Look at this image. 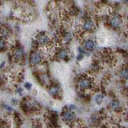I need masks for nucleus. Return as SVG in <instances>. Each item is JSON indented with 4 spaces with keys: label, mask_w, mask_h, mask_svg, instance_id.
I'll return each mask as SVG.
<instances>
[{
    "label": "nucleus",
    "mask_w": 128,
    "mask_h": 128,
    "mask_svg": "<svg viewBox=\"0 0 128 128\" xmlns=\"http://www.w3.org/2000/svg\"><path fill=\"white\" fill-rule=\"evenodd\" d=\"M24 88L28 90H31L32 88V84L29 82L25 83V84H24Z\"/></svg>",
    "instance_id": "obj_17"
},
{
    "label": "nucleus",
    "mask_w": 128,
    "mask_h": 128,
    "mask_svg": "<svg viewBox=\"0 0 128 128\" xmlns=\"http://www.w3.org/2000/svg\"><path fill=\"white\" fill-rule=\"evenodd\" d=\"M42 61H43V57H42V54L39 53L34 52L30 55V64H32V65H33V66L38 65L42 63Z\"/></svg>",
    "instance_id": "obj_4"
},
{
    "label": "nucleus",
    "mask_w": 128,
    "mask_h": 128,
    "mask_svg": "<svg viewBox=\"0 0 128 128\" xmlns=\"http://www.w3.org/2000/svg\"><path fill=\"white\" fill-rule=\"evenodd\" d=\"M72 38V36L70 33H65V34L64 35V40L65 42H70Z\"/></svg>",
    "instance_id": "obj_16"
},
{
    "label": "nucleus",
    "mask_w": 128,
    "mask_h": 128,
    "mask_svg": "<svg viewBox=\"0 0 128 128\" xmlns=\"http://www.w3.org/2000/svg\"><path fill=\"white\" fill-rule=\"evenodd\" d=\"M5 62H3L1 64H0V69H2L5 66Z\"/></svg>",
    "instance_id": "obj_21"
},
{
    "label": "nucleus",
    "mask_w": 128,
    "mask_h": 128,
    "mask_svg": "<svg viewBox=\"0 0 128 128\" xmlns=\"http://www.w3.org/2000/svg\"><path fill=\"white\" fill-rule=\"evenodd\" d=\"M83 46L85 50L88 51H94L96 48V44L94 40L92 39H87L83 43Z\"/></svg>",
    "instance_id": "obj_7"
},
{
    "label": "nucleus",
    "mask_w": 128,
    "mask_h": 128,
    "mask_svg": "<svg viewBox=\"0 0 128 128\" xmlns=\"http://www.w3.org/2000/svg\"><path fill=\"white\" fill-rule=\"evenodd\" d=\"M75 117H76L75 113L72 111H69V110L64 112L62 114V118L64 120L67 122H72L75 119Z\"/></svg>",
    "instance_id": "obj_6"
},
{
    "label": "nucleus",
    "mask_w": 128,
    "mask_h": 128,
    "mask_svg": "<svg viewBox=\"0 0 128 128\" xmlns=\"http://www.w3.org/2000/svg\"><path fill=\"white\" fill-rule=\"evenodd\" d=\"M110 107L112 108V110L115 111H118L120 109V102L118 100H113L110 102Z\"/></svg>",
    "instance_id": "obj_11"
},
{
    "label": "nucleus",
    "mask_w": 128,
    "mask_h": 128,
    "mask_svg": "<svg viewBox=\"0 0 128 128\" xmlns=\"http://www.w3.org/2000/svg\"><path fill=\"white\" fill-rule=\"evenodd\" d=\"M119 76L124 80L128 79V67H124L120 70Z\"/></svg>",
    "instance_id": "obj_12"
},
{
    "label": "nucleus",
    "mask_w": 128,
    "mask_h": 128,
    "mask_svg": "<svg viewBox=\"0 0 128 128\" xmlns=\"http://www.w3.org/2000/svg\"><path fill=\"white\" fill-rule=\"evenodd\" d=\"M81 28L85 32H91L95 28V23L92 19H87L83 22Z\"/></svg>",
    "instance_id": "obj_5"
},
{
    "label": "nucleus",
    "mask_w": 128,
    "mask_h": 128,
    "mask_svg": "<svg viewBox=\"0 0 128 128\" xmlns=\"http://www.w3.org/2000/svg\"><path fill=\"white\" fill-rule=\"evenodd\" d=\"M17 92H18V94H19L20 96H22V89H21V88H19V89H18V90H17Z\"/></svg>",
    "instance_id": "obj_22"
},
{
    "label": "nucleus",
    "mask_w": 128,
    "mask_h": 128,
    "mask_svg": "<svg viewBox=\"0 0 128 128\" xmlns=\"http://www.w3.org/2000/svg\"><path fill=\"white\" fill-rule=\"evenodd\" d=\"M3 107H4V108L6 110H7L8 112H12L14 111V109L11 107V106H8V105H6V104H4V106H3Z\"/></svg>",
    "instance_id": "obj_18"
},
{
    "label": "nucleus",
    "mask_w": 128,
    "mask_h": 128,
    "mask_svg": "<svg viewBox=\"0 0 128 128\" xmlns=\"http://www.w3.org/2000/svg\"></svg>",
    "instance_id": "obj_24"
},
{
    "label": "nucleus",
    "mask_w": 128,
    "mask_h": 128,
    "mask_svg": "<svg viewBox=\"0 0 128 128\" xmlns=\"http://www.w3.org/2000/svg\"><path fill=\"white\" fill-rule=\"evenodd\" d=\"M110 25L113 29H118L122 24V17L118 14H115L110 19Z\"/></svg>",
    "instance_id": "obj_3"
},
{
    "label": "nucleus",
    "mask_w": 128,
    "mask_h": 128,
    "mask_svg": "<svg viewBox=\"0 0 128 128\" xmlns=\"http://www.w3.org/2000/svg\"><path fill=\"white\" fill-rule=\"evenodd\" d=\"M51 40L50 37L46 33H40L38 35L37 37V42L38 43V45L42 47L49 46L51 44Z\"/></svg>",
    "instance_id": "obj_1"
},
{
    "label": "nucleus",
    "mask_w": 128,
    "mask_h": 128,
    "mask_svg": "<svg viewBox=\"0 0 128 128\" xmlns=\"http://www.w3.org/2000/svg\"><path fill=\"white\" fill-rule=\"evenodd\" d=\"M24 50L22 48H19L16 49L15 51L14 52V57L16 60H22L23 56H24Z\"/></svg>",
    "instance_id": "obj_8"
},
{
    "label": "nucleus",
    "mask_w": 128,
    "mask_h": 128,
    "mask_svg": "<svg viewBox=\"0 0 128 128\" xmlns=\"http://www.w3.org/2000/svg\"><path fill=\"white\" fill-rule=\"evenodd\" d=\"M68 109L69 111H73V110H75L76 109V106L74 104H70L68 106Z\"/></svg>",
    "instance_id": "obj_19"
},
{
    "label": "nucleus",
    "mask_w": 128,
    "mask_h": 128,
    "mask_svg": "<svg viewBox=\"0 0 128 128\" xmlns=\"http://www.w3.org/2000/svg\"><path fill=\"white\" fill-rule=\"evenodd\" d=\"M123 2L126 3H128V0H122Z\"/></svg>",
    "instance_id": "obj_23"
},
{
    "label": "nucleus",
    "mask_w": 128,
    "mask_h": 128,
    "mask_svg": "<svg viewBox=\"0 0 128 128\" xmlns=\"http://www.w3.org/2000/svg\"><path fill=\"white\" fill-rule=\"evenodd\" d=\"M8 31L6 28H1L0 29V37L3 38H6L8 36Z\"/></svg>",
    "instance_id": "obj_14"
},
{
    "label": "nucleus",
    "mask_w": 128,
    "mask_h": 128,
    "mask_svg": "<svg viewBox=\"0 0 128 128\" xmlns=\"http://www.w3.org/2000/svg\"><path fill=\"white\" fill-rule=\"evenodd\" d=\"M78 85L81 90H88L92 88V81L90 77H84L80 80Z\"/></svg>",
    "instance_id": "obj_2"
},
{
    "label": "nucleus",
    "mask_w": 128,
    "mask_h": 128,
    "mask_svg": "<svg viewBox=\"0 0 128 128\" xmlns=\"http://www.w3.org/2000/svg\"><path fill=\"white\" fill-rule=\"evenodd\" d=\"M60 89L59 87L56 86H51L49 88V94L53 96V97H57L60 95Z\"/></svg>",
    "instance_id": "obj_10"
},
{
    "label": "nucleus",
    "mask_w": 128,
    "mask_h": 128,
    "mask_svg": "<svg viewBox=\"0 0 128 128\" xmlns=\"http://www.w3.org/2000/svg\"><path fill=\"white\" fill-rule=\"evenodd\" d=\"M56 57L58 60H65L68 57V52L65 49H62L58 51L56 54Z\"/></svg>",
    "instance_id": "obj_9"
},
{
    "label": "nucleus",
    "mask_w": 128,
    "mask_h": 128,
    "mask_svg": "<svg viewBox=\"0 0 128 128\" xmlns=\"http://www.w3.org/2000/svg\"><path fill=\"white\" fill-rule=\"evenodd\" d=\"M83 57H84L83 54L81 53V54H80L79 55H78V57H77V59H78V60H79V61H81V60H82L83 58Z\"/></svg>",
    "instance_id": "obj_20"
},
{
    "label": "nucleus",
    "mask_w": 128,
    "mask_h": 128,
    "mask_svg": "<svg viewBox=\"0 0 128 128\" xmlns=\"http://www.w3.org/2000/svg\"><path fill=\"white\" fill-rule=\"evenodd\" d=\"M6 48V41L5 40L4 38H0V51H5V49Z\"/></svg>",
    "instance_id": "obj_15"
},
{
    "label": "nucleus",
    "mask_w": 128,
    "mask_h": 128,
    "mask_svg": "<svg viewBox=\"0 0 128 128\" xmlns=\"http://www.w3.org/2000/svg\"><path fill=\"white\" fill-rule=\"evenodd\" d=\"M104 98V96L103 94H97L95 97V101L97 104H100L102 103Z\"/></svg>",
    "instance_id": "obj_13"
}]
</instances>
